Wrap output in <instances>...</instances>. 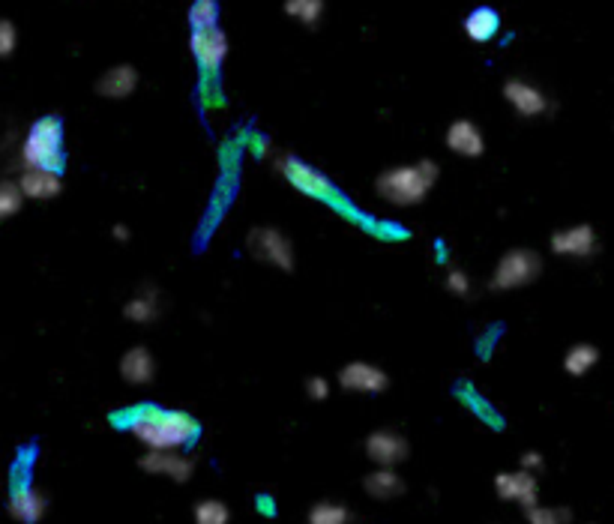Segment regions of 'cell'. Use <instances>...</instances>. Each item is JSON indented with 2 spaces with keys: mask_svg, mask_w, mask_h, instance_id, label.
I'll use <instances>...</instances> for the list:
<instances>
[{
  "mask_svg": "<svg viewBox=\"0 0 614 524\" xmlns=\"http://www.w3.org/2000/svg\"><path fill=\"white\" fill-rule=\"evenodd\" d=\"M126 429L138 444L147 450H183L195 444L198 423L186 411L159 408V405H138L126 414Z\"/></svg>",
  "mask_w": 614,
  "mask_h": 524,
  "instance_id": "cell-1",
  "label": "cell"
},
{
  "mask_svg": "<svg viewBox=\"0 0 614 524\" xmlns=\"http://www.w3.org/2000/svg\"><path fill=\"white\" fill-rule=\"evenodd\" d=\"M435 183H438V165L432 159H420L414 165H396L384 171L375 183V192L393 207H414L426 201Z\"/></svg>",
  "mask_w": 614,
  "mask_h": 524,
  "instance_id": "cell-2",
  "label": "cell"
},
{
  "mask_svg": "<svg viewBox=\"0 0 614 524\" xmlns=\"http://www.w3.org/2000/svg\"><path fill=\"white\" fill-rule=\"evenodd\" d=\"M24 168H51L63 165V123L57 117H39L21 141Z\"/></svg>",
  "mask_w": 614,
  "mask_h": 524,
  "instance_id": "cell-3",
  "label": "cell"
},
{
  "mask_svg": "<svg viewBox=\"0 0 614 524\" xmlns=\"http://www.w3.org/2000/svg\"><path fill=\"white\" fill-rule=\"evenodd\" d=\"M540 273H543V258L534 249H510L492 273V288L495 291H516V288L537 282Z\"/></svg>",
  "mask_w": 614,
  "mask_h": 524,
  "instance_id": "cell-4",
  "label": "cell"
},
{
  "mask_svg": "<svg viewBox=\"0 0 614 524\" xmlns=\"http://www.w3.org/2000/svg\"><path fill=\"white\" fill-rule=\"evenodd\" d=\"M279 171L285 174V180H288L297 192H303V195H309V198H315V201H327V204L342 207V195H339L336 183H333L324 171H318V168H312V165H306V162H300V159H294V156L279 159Z\"/></svg>",
  "mask_w": 614,
  "mask_h": 524,
  "instance_id": "cell-5",
  "label": "cell"
},
{
  "mask_svg": "<svg viewBox=\"0 0 614 524\" xmlns=\"http://www.w3.org/2000/svg\"><path fill=\"white\" fill-rule=\"evenodd\" d=\"M246 246H249L255 261L270 264V267L285 270V273L294 270V246H291V240L279 228H273V225L252 228L249 237H246Z\"/></svg>",
  "mask_w": 614,
  "mask_h": 524,
  "instance_id": "cell-6",
  "label": "cell"
},
{
  "mask_svg": "<svg viewBox=\"0 0 614 524\" xmlns=\"http://www.w3.org/2000/svg\"><path fill=\"white\" fill-rule=\"evenodd\" d=\"M189 48H192V57H195L198 69H201L204 75H216L219 66H222L225 57H228V36H225L219 27L192 30Z\"/></svg>",
  "mask_w": 614,
  "mask_h": 524,
  "instance_id": "cell-7",
  "label": "cell"
},
{
  "mask_svg": "<svg viewBox=\"0 0 614 524\" xmlns=\"http://www.w3.org/2000/svg\"><path fill=\"white\" fill-rule=\"evenodd\" d=\"M504 99L513 105V111L519 117H543L552 111V99L549 93H543L537 84L525 81V78H510L504 84Z\"/></svg>",
  "mask_w": 614,
  "mask_h": 524,
  "instance_id": "cell-8",
  "label": "cell"
},
{
  "mask_svg": "<svg viewBox=\"0 0 614 524\" xmlns=\"http://www.w3.org/2000/svg\"><path fill=\"white\" fill-rule=\"evenodd\" d=\"M339 387L348 390V393H363V396H375V393H384L390 387V378L384 369L372 366V363H363V360H354L348 366H342L339 372Z\"/></svg>",
  "mask_w": 614,
  "mask_h": 524,
  "instance_id": "cell-9",
  "label": "cell"
},
{
  "mask_svg": "<svg viewBox=\"0 0 614 524\" xmlns=\"http://www.w3.org/2000/svg\"><path fill=\"white\" fill-rule=\"evenodd\" d=\"M363 447H366L369 462H375L378 468H396V465H402V462L408 459V453H411L408 441H405L399 432H393V429H378V432H372Z\"/></svg>",
  "mask_w": 614,
  "mask_h": 524,
  "instance_id": "cell-10",
  "label": "cell"
},
{
  "mask_svg": "<svg viewBox=\"0 0 614 524\" xmlns=\"http://www.w3.org/2000/svg\"><path fill=\"white\" fill-rule=\"evenodd\" d=\"M552 252L561 255V258H594L597 249H600V240H597V231L591 225H573V228H564L558 234H552Z\"/></svg>",
  "mask_w": 614,
  "mask_h": 524,
  "instance_id": "cell-11",
  "label": "cell"
},
{
  "mask_svg": "<svg viewBox=\"0 0 614 524\" xmlns=\"http://www.w3.org/2000/svg\"><path fill=\"white\" fill-rule=\"evenodd\" d=\"M495 492L501 501H513V504H522L525 510L537 507V498H540V486H537V477L531 471H516V474H498L495 477Z\"/></svg>",
  "mask_w": 614,
  "mask_h": 524,
  "instance_id": "cell-12",
  "label": "cell"
},
{
  "mask_svg": "<svg viewBox=\"0 0 614 524\" xmlns=\"http://www.w3.org/2000/svg\"><path fill=\"white\" fill-rule=\"evenodd\" d=\"M138 465H141V471L156 474V477H168L174 483H186L195 471L192 459L180 456V450H150Z\"/></svg>",
  "mask_w": 614,
  "mask_h": 524,
  "instance_id": "cell-13",
  "label": "cell"
},
{
  "mask_svg": "<svg viewBox=\"0 0 614 524\" xmlns=\"http://www.w3.org/2000/svg\"><path fill=\"white\" fill-rule=\"evenodd\" d=\"M447 150L456 153V156H465V159H480L486 153V138L480 132V126L474 120H456L447 126Z\"/></svg>",
  "mask_w": 614,
  "mask_h": 524,
  "instance_id": "cell-14",
  "label": "cell"
},
{
  "mask_svg": "<svg viewBox=\"0 0 614 524\" xmlns=\"http://www.w3.org/2000/svg\"><path fill=\"white\" fill-rule=\"evenodd\" d=\"M138 87V69L129 63H117L96 78V93L105 99H126Z\"/></svg>",
  "mask_w": 614,
  "mask_h": 524,
  "instance_id": "cell-15",
  "label": "cell"
},
{
  "mask_svg": "<svg viewBox=\"0 0 614 524\" xmlns=\"http://www.w3.org/2000/svg\"><path fill=\"white\" fill-rule=\"evenodd\" d=\"M48 510V501L42 492H36L33 486H15L9 495V516L21 524H36Z\"/></svg>",
  "mask_w": 614,
  "mask_h": 524,
  "instance_id": "cell-16",
  "label": "cell"
},
{
  "mask_svg": "<svg viewBox=\"0 0 614 524\" xmlns=\"http://www.w3.org/2000/svg\"><path fill=\"white\" fill-rule=\"evenodd\" d=\"M24 198H33V201H48V198H57L63 183H60V174L51 171V168H24L21 180H18Z\"/></svg>",
  "mask_w": 614,
  "mask_h": 524,
  "instance_id": "cell-17",
  "label": "cell"
},
{
  "mask_svg": "<svg viewBox=\"0 0 614 524\" xmlns=\"http://www.w3.org/2000/svg\"><path fill=\"white\" fill-rule=\"evenodd\" d=\"M120 378L132 387H144L156 378V360L147 348H129L120 357Z\"/></svg>",
  "mask_w": 614,
  "mask_h": 524,
  "instance_id": "cell-18",
  "label": "cell"
},
{
  "mask_svg": "<svg viewBox=\"0 0 614 524\" xmlns=\"http://www.w3.org/2000/svg\"><path fill=\"white\" fill-rule=\"evenodd\" d=\"M363 489L375 501H393V498L405 495V480L393 468H378L363 480Z\"/></svg>",
  "mask_w": 614,
  "mask_h": 524,
  "instance_id": "cell-19",
  "label": "cell"
},
{
  "mask_svg": "<svg viewBox=\"0 0 614 524\" xmlns=\"http://www.w3.org/2000/svg\"><path fill=\"white\" fill-rule=\"evenodd\" d=\"M123 315H126L129 321H135V324H150V321H156V318L162 315V300H159L156 288H141L135 297H129L126 306H123Z\"/></svg>",
  "mask_w": 614,
  "mask_h": 524,
  "instance_id": "cell-20",
  "label": "cell"
},
{
  "mask_svg": "<svg viewBox=\"0 0 614 524\" xmlns=\"http://www.w3.org/2000/svg\"><path fill=\"white\" fill-rule=\"evenodd\" d=\"M501 30V15L492 6H477L468 18H465V33L471 42H489L495 39Z\"/></svg>",
  "mask_w": 614,
  "mask_h": 524,
  "instance_id": "cell-21",
  "label": "cell"
},
{
  "mask_svg": "<svg viewBox=\"0 0 614 524\" xmlns=\"http://www.w3.org/2000/svg\"><path fill=\"white\" fill-rule=\"evenodd\" d=\"M597 363H600V348H594V345H588V342L573 345V348L567 351V357H564V369H567V375H573V378L588 375Z\"/></svg>",
  "mask_w": 614,
  "mask_h": 524,
  "instance_id": "cell-22",
  "label": "cell"
},
{
  "mask_svg": "<svg viewBox=\"0 0 614 524\" xmlns=\"http://www.w3.org/2000/svg\"><path fill=\"white\" fill-rule=\"evenodd\" d=\"M189 24L192 30L219 27V0H195L189 6Z\"/></svg>",
  "mask_w": 614,
  "mask_h": 524,
  "instance_id": "cell-23",
  "label": "cell"
},
{
  "mask_svg": "<svg viewBox=\"0 0 614 524\" xmlns=\"http://www.w3.org/2000/svg\"><path fill=\"white\" fill-rule=\"evenodd\" d=\"M285 15H291L300 24L312 27L324 15V0H285Z\"/></svg>",
  "mask_w": 614,
  "mask_h": 524,
  "instance_id": "cell-24",
  "label": "cell"
},
{
  "mask_svg": "<svg viewBox=\"0 0 614 524\" xmlns=\"http://www.w3.org/2000/svg\"><path fill=\"white\" fill-rule=\"evenodd\" d=\"M351 522V513L348 507L342 504H330V501H321L309 510V524H348Z\"/></svg>",
  "mask_w": 614,
  "mask_h": 524,
  "instance_id": "cell-25",
  "label": "cell"
},
{
  "mask_svg": "<svg viewBox=\"0 0 614 524\" xmlns=\"http://www.w3.org/2000/svg\"><path fill=\"white\" fill-rule=\"evenodd\" d=\"M231 522V510L216 501V498H207V501H198L195 504V524H228Z\"/></svg>",
  "mask_w": 614,
  "mask_h": 524,
  "instance_id": "cell-26",
  "label": "cell"
},
{
  "mask_svg": "<svg viewBox=\"0 0 614 524\" xmlns=\"http://www.w3.org/2000/svg\"><path fill=\"white\" fill-rule=\"evenodd\" d=\"M21 207H24V192H21V186L12 183V180H6V183L0 186V219L15 216Z\"/></svg>",
  "mask_w": 614,
  "mask_h": 524,
  "instance_id": "cell-27",
  "label": "cell"
},
{
  "mask_svg": "<svg viewBox=\"0 0 614 524\" xmlns=\"http://www.w3.org/2000/svg\"><path fill=\"white\" fill-rule=\"evenodd\" d=\"M528 513V524H570L573 513L567 507H531Z\"/></svg>",
  "mask_w": 614,
  "mask_h": 524,
  "instance_id": "cell-28",
  "label": "cell"
},
{
  "mask_svg": "<svg viewBox=\"0 0 614 524\" xmlns=\"http://www.w3.org/2000/svg\"><path fill=\"white\" fill-rule=\"evenodd\" d=\"M15 42H18V33H15V24L9 18L0 21V54L9 57L15 51Z\"/></svg>",
  "mask_w": 614,
  "mask_h": 524,
  "instance_id": "cell-29",
  "label": "cell"
},
{
  "mask_svg": "<svg viewBox=\"0 0 614 524\" xmlns=\"http://www.w3.org/2000/svg\"><path fill=\"white\" fill-rule=\"evenodd\" d=\"M447 288H450L456 297L471 294V279H468V273H465V270H450V273H447Z\"/></svg>",
  "mask_w": 614,
  "mask_h": 524,
  "instance_id": "cell-30",
  "label": "cell"
},
{
  "mask_svg": "<svg viewBox=\"0 0 614 524\" xmlns=\"http://www.w3.org/2000/svg\"><path fill=\"white\" fill-rule=\"evenodd\" d=\"M306 393H309V399H315V402H324L327 396H330V381L327 378H309L306 381Z\"/></svg>",
  "mask_w": 614,
  "mask_h": 524,
  "instance_id": "cell-31",
  "label": "cell"
},
{
  "mask_svg": "<svg viewBox=\"0 0 614 524\" xmlns=\"http://www.w3.org/2000/svg\"><path fill=\"white\" fill-rule=\"evenodd\" d=\"M522 468L531 471V474L540 471V468H543V456H540V453H525V456H522Z\"/></svg>",
  "mask_w": 614,
  "mask_h": 524,
  "instance_id": "cell-32",
  "label": "cell"
},
{
  "mask_svg": "<svg viewBox=\"0 0 614 524\" xmlns=\"http://www.w3.org/2000/svg\"><path fill=\"white\" fill-rule=\"evenodd\" d=\"M114 237H117V240H126V237H129V231H126L123 225H117V228H114Z\"/></svg>",
  "mask_w": 614,
  "mask_h": 524,
  "instance_id": "cell-33",
  "label": "cell"
}]
</instances>
